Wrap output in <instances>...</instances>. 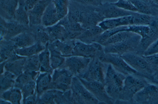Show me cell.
Wrapping results in <instances>:
<instances>
[{
    "label": "cell",
    "instance_id": "cell-7",
    "mask_svg": "<svg viewBox=\"0 0 158 104\" xmlns=\"http://www.w3.org/2000/svg\"><path fill=\"white\" fill-rule=\"evenodd\" d=\"M141 39L140 36L134 34L123 41L103 46L104 51L105 53H113L120 55L127 53H137Z\"/></svg>",
    "mask_w": 158,
    "mask_h": 104
},
{
    "label": "cell",
    "instance_id": "cell-38",
    "mask_svg": "<svg viewBox=\"0 0 158 104\" xmlns=\"http://www.w3.org/2000/svg\"><path fill=\"white\" fill-rule=\"evenodd\" d=\"M35 82L33 80L24 85L22 87V93L23 97V101L26 98L35 94Z\"/></svg>",
    "mask_w": 158,
    "mask_h": 104
},
{
    "label": "cell",
    "instance_id": "cell-21",
    "mask_svg": "<svg viewBox=\"0 0 158 104\" xmlns=\"http://www.w3.org/2000/svg\"><path fill=\"white\" fill-rule=\"evenodd\" d=\"M59 21L54 4L52 1L43 14L41 24L44 26L47 27L57 24Z\"/></svg>",
    "mask_w": 158,
    "mask_h": 104
},
{
    "label": "cell",
    "instance_id": "cell-18",
    "mask_svg": "<svg viewBox=\"0 0 158 104\" xmlns=\"http://www.w3.org/2000/svg\"><path fill=\"white\" fill-rule=\"evenodd\" d=\"M10 40L13 42L15 48L27 47L36 42L34 34L30 30L20 34Z\"/></svg>",
    "mask_w": 158,
    "mask_h": 104
},
{
    "label": "cell",
    "instance_id": "cell-43",
    "mask_svg": "<svg viewBox=\"0 0 158 104\" xmlns=\"http://www.w3.org/2000/svg\"><path fill=\"white\" fill-rule=\"evenodd\" d=\"M0 36L1 40L5 35L6 31L7 21L0 17Z\"/></svg>",
    "mask_w": 158,
    "mask_h": 104
},
{
    "label": "cell",
    "instance_id": "cell-30",
    "mask_svg": "<svg viewBox=\"0 0 158 104\" xmlns=\"http://www.w3.org/2000/svg\"><path fill=\"white\" fill-rule=\"evenodd\" d=\"M134 34L127 31L119 32L109 37L101 44L104 46L118 43L127 39Z\"/></svg>",
    "mask_w": 158,
    "mask_h": 104
},
{
    "label": "cell",
    "instance_id": "cell-24",
    "mask_svg": "<svg viewBox=\"0 0 158 104\" xmlns=\"http://www.w3.org/2000/svg\"><path fill=\"white\" fill-rule=\"evenodd\" d=\"M46 46L36 42L30 46L20 48H16L15 51L18 55L23 57H28L38 54L43 51Z\"/></svg>",
    "mask_w": 158,
    "mask_h": 104
},
{
    "label": "cell",
    "instance_id": "cell-6",
    "mask_svg": "<svg viewBox=\"0 0 158 104\" xmlns=\"http://www.w3.org/2000/svg\"><path fill=\"white\" fill-rule=\"evenodd\" d=\"M70 90L73 104H99L98 101L84 86L77 77H73Z\"/></svg>",
    "mask_w": 158,
    "mask_h": 104
},
{
    "label": "cell",
    "instance_id": "cell-1",
    "mask_svg": "<svg viewBox=\"0 0 158 104\" xmlns=\"http://www.w3.org/2000/svg\"><path fill=\"white\" fill-rule=\"evenodd\" d=\"M126 77L115 70L110 64H108L104 84L108 94L115 100L118 99Z\"/></svg>",
    "mask_w": 158,
    "mask_h": 104
},
{
    "label": "cell",
    "instance_id": "cell-23",
    "mask_svg": "<svg viewBox=\"0 0 158 104\" xmlns=\"http://www.w3.org/2000/svg\"><path fill=\"white\" fill-rule=\"evenodd\" d=\"M44 29L49 36V43L57 40L64 41L66 30L62 26L57 23L51 26L44 27Z\"/></svg>",
    "mask_w": 158,
    "mask_h": 104
},
{
    "label": "cell",
    "instance_id": "cell-34",
    "mask_svg": "<svg viewBox=\"0 0 158 104\" xmlns=\"http://www.w3.org/2000/svg\"><path fill=\"white\" fill-rule=\"evenodd\" d=\"M60 20L66 16L68 13L69 0H52Z\"/></svg>",
    "mask_w": 158,
    "mask_h": 104
},
{
    "label": "cell",
    "instance_id": "cell-12",
    "mask_svg": "<svg viewBox=\"0 0 158 104\" xmlns=\"http://www.w3.org/2000/svg\"><path fill=\"white\" fill-rule=\"evenodd\" d=\"M96 10L104 19L129 16L136 13L126 10L108 2L103 3L96 7Z\"/></svg>",
    "mask_w": 158,
    "mask_h": 104
},
{
    "label": "cell",
    "instance_id": "cell-50",
    "mask_svg": "<svg viewBox=\"0 0 158 104\" xmlns=\"http://www.w3.org/2000/svg\"><path fill=\"white\" fill-rule=\"evenodd\" d=\"M156 54H157V56H158V53H157Z\"/></svg>",
    "mask_w": 158,
    "mask_h": 104
},
{
    "label": "cell",
    "instance_id": "cell-25",
    "mask_svg": "<svg viewBox=\"0 0 158 104\" xmlns=\"http://www.w3.org/2000/svg\"><path fill=\"white\" fill-rule=\"evenodd\" d=\"M14 20L22 24L29 26L28 15L24 7V0H19V5L15 13Z\"/></svg>",
    "mask_w": 158,
    "mask_h": 104
},
{
    "label": "cell",
    "instance_id": "cell-8",
    "mask_svg": "<svg viewBox=\"0 0 158 104\" xmlns=\"http://www.w3.org/2000/svg\"><path fill=\"white\" fill-rule=\"evenodd\" d=\"M104 47L101 44L94 42L86 43L76 39L73 53L71 56H77L92 58L98 57L104 53Z\"/></svg>",
    "mask_w": 158,
    "mask_h": 104
},
{
    "label": "cell",
    "instance_id": "cell-35",
    "mask_svg": "<svg viewBox=\"0 0 158 104\" xmlns=\"http://www.w3.org/2000/svg\"><path fill=\"white\" fill-rule=\"evenodd\" d=\"M48 43L44 50L38 54L40 63V69L45 72H49L51 68L50 65V53ZM42 70V71H43Z\"/></svg>",
    "mask_w": 158,
    "mask_h": 104
},
{
    "label": "cell",
    "instance_id": "cell-45",
    "mask_svg": "<svg viewBox=\"0 0 158 104\" xmlns=\"http://www.w3.org/2000/svg\"><path fill=\"white\" fill-rule=\"evenodd\" d=\"M158 47V38L144 53L143 55L148 56L150 53Z\"/></svg>",
    "mask_w": 158,
    "mask_h": 104
},
{
    "label": "cell",
    "instance_id": "cell-29",
    "mask_svg": "<svg viewBox=\"0 0 158 104\" xmlns=\"http://www.w3.org/2000/svg\"><path fill=\"white\" fill-rule=\"evenodd\" d=\"M26 57L12 61L6 62L4 66L6 71H10L17 75L21 74L24 65Z\"/></svg>",
    "mask_w": 158,
    "mask_h": 104
},
{
    "label": "cell",
    "instance_id": "cell-36",
    "mask_svg": "<svg viewBox=\"0 0 158 104\" xmlns=\"http://www.w3.org/2000/svg\"><path fill=\"white\" fill-rule=\"evenodd\" d=\"M51 80L49 74L45 73L40 74L36 81V88L38 92H41L47 89Z\"/></svg>",
    "mask_w": 158,
    "mask_h": 104
},
{
    "label": "cell",
    "instance_id": "cell-22",
    "mask_svg": "<svg viewBox=\"0 0 158 104\" xmlns=\"http://www.w3.org/2000/svg\"><path fill=\"white\" fill-rule=\"evenodd\" d=\"M104 31L98 25L86 29L76 39L86 43L95 42L97 38Z\"/></svg>",
    "mask_w": 158,
    "mask_h": 104
},
{
    "label": "cell",
    "instance_id": "cell-37",
    "mask_svg": "<svg viewBox=\"0 0 158 104\" xmlns=\"http://www.w3.org/2000/svg\"><path fill=\"white\" fill-rule=\"evenodd\" d=\"M111 3L126 10L134 12H138L135 6L128 0H118L116 2Z\"/></svg>",
    "mask_w": 158,
    "mask_h": 104
},
{
    "label": "cell",
    "instance_id": "cell-44",
    "mask_svg": "<svg viewBox=\"0 0 158 104\" xmlns=\"http://www.w3.org/2000/svg\"><path fill=\"white\" fill-rule=\"evenodd\" d=\"M40 0H24V6L28 11L32 9Z\"/></svg>",
    "mask_w": 158,
    "mask_h": 104
},
{
    "label": "cell",
    "instance_id": "cell-2",
    "mask_svg": "<svg viewBox=\"0 0 158 104\" xmlns=\"http://www.w3.org/2000/svg\"><path fill=\"white\" fill-rule=\"evenodd\" d=\"M146 79L133 75L127 76L118 99L123 104H133L134 96L149 84Z\"/></svg>",
    "mask_w": 158,
    "mask_h": 104
},
{
    "label": "cell",
    "instance_id": "cell-17",
    "mask_svg": "<svg viewBox=\"0 0 158 104\" xmlns=\"http://www.w3.org/2000/svg\"><path fill=\"white\" fill-rule=\"evenodd\" d=\"M19 0H0V17L7 21L13 20Z\"/></svg>",
    "mask_w": 158,
    "mask_h": 104
},
{
    "label": "cell",
    "instance_id": "cell-15",
    "mask_svg": "<svg viewBox=\"0 0 158 104\" xmlns=\"http://www.w3.org/2000/svg\"><path fill=\"white\" fill-rule=\"evenodd\" d=\"M135 14L127 16L105 19L98 25L105 31L119 26L135 25L134 14Z\"/></svg>",
    "mask_w": 158,
    "mask_h": 104
},
{
    "label": "cell",
    "instance_id": "cell-3",
    "mask_svg": "<svg viewBox=\"0 0 158 104\" xmlns=\"http://www.w3.org/2000/svg\"><path fill=\"white\" fill-rule=\"evenodd\" d=\"M98 58L102 62L110 64L118 72L126 76L133 75L148 80V78L133 69L118 54L103 53Z\"/></svg>",
    "mask_w": 158,
    "mask_h": 104
},
{
    "label": "cell",
    "instance_id": "cell-31",
    "mask_svg": "<svg viewBox=\"0 0 158 104\" xmlns=\"http://www.w3.org/2000/svg\"><path fill=\"white\" fill-rule=\"evenodd\" d=\"M22 94L19 89L14 88L5 91L2 94V97L4 100L9 101L11 103L20 104Z\"/></svg>",
    "mask_w": 158,
    "mask_h": 104
},
{
    "label": "cell",
    "instance_id": "cell-46",
    "mask_svg": "<svg viewBox=\"0 0 158 104\" xmlns=\"http://www.w3.org/2000/svg\"><path fill=\"white\" fill-rule=\"evenodd\" d=\"M36 101V96L34 94L27 97L23 102V103L25 104H35Z\"/></svg>",
    "mask_w": 158,
    "mask_h": 104
},
{
    "label": "cell",
    "instance_id": "cell-39",
    "mask_svg": "<svg viewBox=\"0 0 158 104\" xmlns=\"http://www.w3.org/2000/svg\"><path fill=\"white\" fill-rule=\"evenodd\" d=\"M33 72L25 71L19 75L15 80L17 84L21 87L28 82L33 80V75L31 74Z\"/></svg>",
    "mask_w": 158,
    "mask_h": 104
},
{
    "label": "cell",
    "instance_id": "cell-42",
    "mask_svg": "<svg viewBox=\"0 0 158 104\" xmlns=\"http://www.w3.org/2000/svg\"><path fill=\"white\" fill-rule=\"evenodd\" d=\"M52 92L48 91L44 93L41 96L40 99L42 101L45 103H53V100L54 96Z\"/></svg>",
    "mask_w": 158,
    "mask_h": 104
},
{
    "label": "cell",
    "instance_id": "cell-13",
    "mask_svg": "<svg viewBox=\"0 0 158 104\" xmlns=\"http://www.w3.org/2000/svg\"><path fill=\"white\" fill-rule=\"evenodd\" d=\"M73 76L69 71L62 68L58 71H55L53 76L52 80L57 88L64 92L70 89Z\"/></svg>",
    "mask_w": 158,
    "mask_h": 104
},
{
    "label": "cell",
    "instance_id": "cell-19",
    "mask_svg": "<svg viewBox=\"0 0 158 104\" xmlns=\"http://www.w3.org/2000/svg\"><path fill=\"white\" fill-rule=\"evenodd\" d=\"M7 21L6 31L2 39L10 40L23 32L30 30L29 26L22 24L14 20Z\"/></svg>",
    "mask_w": 158,
    "mask_h": 104
},
{
    "label": "cell",
    "instance_id": "cell-28",
    "mask_svg": "<svg viewBox=\"0 0 158 104\" xmlns=\"http://www.w3.org/2000/svg\"><path fill=\"white\" fill-rule=\"evenodd\" d=\"M132 2L137 8L138 12L155 17L158 12L152 6L143 0H128Z\"/></svg>",
    "mask_w": 158,
    "mask_h": 104
},
{
    "label": "cell",
    "instance_id": "cell-32",
    "mask_svg": "<svg viewBox=\"0 0 158 104\" xmlns=\"http://www.w3.org/2000/svg\"><path fill=\"white\" fill-rule=\"evenodd\" d=\"M40 63L38 54L26 57L23 70L28 72H35L40 70Z\"/></svg>",
    "mask_w": 158,
    "mask_h": 104
},
{
    "label": "cell",
    "instance_id": "cell-4",
    "mask_svg": "<svg viewBox=\"0 0 158 104\" xmlns=\"http://www.w3.org/2000/svg\"><path fill=\"white\" fill-rule=\"evenodd\" d=\"M121 56L133 69L146 76L148 80L155 83L153 77L154 71L143 55L135 52H130Z\"/></svg>",
    "mask_w": 158,
    "mask_h": 104
},
{
    "label": "cell",
    "instance_id": "cell-48",
    "mask_svg": "<svg viewBox=\"0 0 158 104\" xmlns=\"http://www.w3.org/2000/svg\"><path fill=\"white\" fill-rule=\"evenodd\" d=\"M158 53V47L154 50H152L149 54V55L152 54H155Z\"/></svg>",
    "mask_w": 158,
    "mask_h": 104
},
{
    "label": "cell",
    "instance_id": "cell-5",
    "mask_svg": "<svg viewBox=\"0 0 158 104\" xmlns=\"http://www.w3.org/2000/svg\"><path fill=\"white\" fill-rule=\"evenodd\" d=\"M108 64L102 62L98 57L91 58L87 68L78 77L86 80L97 81L104 84Z\"/></svg>",
    "mask_w": 158,
    "mask_h": 104
},
{
    "label": "cell",
    "instance_id": "cell-27",
    "mask_svg": "<svg viewBox=\"0 0 158 104\" xmlns=\"http://www.w3.org/2000/svg\"><path fill=\"white\" fill-rule=\"evenodd\" d=\"M15 49L13 42L10 40H1V61H6Z\"/></svg>",
    "mask_w": 158,
    "mask_h": 104
},
{
    "label": "cell",
    "instance_id": "cell-33",
    "mask_svg": "<svg viewBox=\"0 0 158 104\" xmlns=\"http://www.w3.org/2000/svg\"><path fill=\"white\" fill-rule=\"evenodd\" d=\"M150 28V25H132L127 26L125 31L137 34L141 36V40H143L145 39L148 36Z\"/></svg>",
    "mask_w": 158,
    "mask_h": 104
},
{
    "label": "cell",
    "instance_id": "cell-11",
    "mask_svg": "<svg viewBox=\"0 0 158 104\" xmlns=\"http://www.w3.org/2000/svg\"><path fill=\"white\" fill-rule=\"evenodd\" d=\"M133 103L158 104V85L148 84L137 93L132 99Z\"/></svg>",
    "mask_w": 158,
    "mask_h": 104
},
{
    "label": "cell",
    "instance_id": "cell-49",
    "mask_svg": "<svg viewBox=\"0 0 158 104\" xmlns=\"http://www.w3.org/2000/svg\"><path fill=\"white\" fill-rule=\"evenodd\" d=\"M156 70H158V66L155 69V70L154 71Z\"/></svg>",
    "mask_w": 158,
    "mask_h": 104
},
{
    "label": "cell",
    "instance_id": "cell-26",
    "mask_svg": "<svg viewBox=\"0 0 158 104\" xmlns=\"http://www.w3.org/2000/svg\"><path fill=\"white\" fill-rule=\"evenodd\" d=\"M48 47L50 53V65L51 68L56 69L61 66L64 62L65 57L49 44Z\"/></svg>",
    "mask_w": 158,
    "mask_h": 104
},
{
    "label": "cell",
    "instance_id": "cell-20",
    "mask_svg": "<svg viewBox=\"0 0 158 104\" xmlns=\"http://www.w3.org/2000/svg\"><path fill=\"white\" fill-rule=\"evenodd\" d=\"M75 40L64 41L57 40L49 44L63 57H66L71 56L73 54Z\"/></svg>",
    "mask_w": 158,
    "mask_h": 104
},
{
    "label": "cell",
    "instance_id": "cell-16",
    "mask_svg": "<svg viewBox=\"0 0 158 104\" xmlns=\"http://www.w3.org/2000/svg\"><path fill=\"white\" fill-rule=\"evenodd\" d=\"M148 36L144 40H140L137 54L143 55L144 52L158 38V21L155 20L150 25Z\"/></svg>",
    "mask_w": 158,
    "mask_h": 104
},
{
    "label": "cell",
    "instance_id": "cell-41",
    "mask_svg": "<svg viewBox=\"0 0 158 104\" xmlns=\"http://www.w3.org/2000/svg\"><path fill=\"white\" fill-rule=\"evenodd\" d=\"M79 3L94 7H97L101 5L102 0H69Z\"/></svg>",
    "mask_w": 158,
    "mask_h": 104
},
{
    "label": "cell",
    "instance_id": "cell-40",
    "mask_svg": "<svg viewBox=\"0 0 158 104\" xmlns=\"http://www.w3.org/2000/svg\"><path fill=\"white\" fill-rule=\"evenodd\" d=\"M14 82V80L5 77L3 74L1 75L0 76L1 91H5L10 89L13 86Z\"/></svg>",
    "mask_w": 158,
    "mask_h": 104
},
{
    "label": "cell",
    "instance_id": "cell-14",
    "mask_svg": "<svg viewBox=\"0 0 158 104\" xmlns=\"http://www.w3.org/2000/svg\"><path fill=\"white\" fill-rule=\"evenodd\" d=\"M52 0H40L34 7L27 11L29 26L41 24L42 16L47 6Z\"/></svg>",
    "mask_w": 158,
    "mask_h": 104
},
{
    "label": "cell",
    "instance_id": "cell-9",
    "mask_svg": "<svg viewBox=\"0 0 158 104\" xmlns=\"http://www.w3.org/2000/svg\"><path fill=\"white\" fill-rule=\"evenodd\" d=\"M78 78L84 86L98 101L99 103L114 104L115 100L108 94L104 84L97 81H89Z\"/></svg>",
    "mask_w": 158,
    "mask_h": 104
},
{
    "label": "cell",
    "instance_id": "cell-47",
    "mask_svg": "<svg viewBox=\"0 0 158 104\" xmlns=\"http://www.w3.org/2000/svg\"><path fill=\"white\" fill-rule=\"evenodd\" d=\"M103 3L108 2L110 3H113L117 2L118 0H102Z\"/></svg>",
    "mask_w": 158,
    "mask_h": 104
},
{
    "label": "cell",
    "instance_id": "cell-10",
    "mask_svg": "<svg viewBox=\"0 0 158 104\" xmlns=\"http://www.w3.org/2000/svg\"><path fill=\"white\" fill-rule=\"evenodd\" d=\"M91 59L77 56L66 57L61 67L70 72L73 76L78 77L85 70Z\"/></svg>",
    "mask_w": 158,
    "mask_h": 104
}]
</instances>
